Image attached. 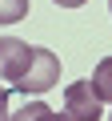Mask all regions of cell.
Returning a JSON list of instances; mask_svg holds the SVG:
<instances>
[{
    "instance_id": "3957f363",
    "label": "cell",
    "mask_w": 112,
    "mask_h": 121,
    "mask_svg": "<svg viewBox=\"0 0 112 121\" xmlns=\"http://www.w3.org/2000/svg\"><path fill=\"white\" fill-rule=\"evenodd\" d=\"M64 109H68L76 121H100L104 101H100V93H96L92 81H72V85L64 89Z\"/></svg>"
},
{
    "instance_id": "7a4b0ae2",
    "label": "cell",
    "mask_w": 112,
    "mask_h": 121,
    "mask_svg": "<svg viewBox=\"0 0 112 121\" xmlns=\"http://www.w3.org/2000/svg\"><path fill=\"white\" fill-rule=\"evenodd\" d=\"M32 48L36 44H24L16 36H0V81L4 85H20V77L32 65Z\"/></svg>"
},
{
    "instance_id": "8992f818",
    "label": "cell",
    "mask_w": 112,
    "mask_h": 121,
    "mask_svg": "<svg viewBox=\"0 0 112 121\" xmlns=\"http://www.w3.org/2000/svg\"><path fill=\"white\" fill-rule=\"evenodd\" d=\"M28 16V0H0V24H16Z\"/></svg>"
},
{
    "instance_id": "6da1fadb",
    "label": "cell",
    "mask_w": 112,
    "mask_h": 121,
    "mask_svg": "<svg viewBox=\"0 0 112 121\" xmlns=\"http://www.w3.org/2000/svg\"><path fill=\"white\" fill-rule=\"evenodd\" d=\"M56 81H60V56H56L52 48H32V65H28V73L20 77V93L24 97H40V93H48Z\"/></svg>"
},
{
    "instance_id": "ba28073f",
    "label": "cell",
    "mask_w": 112,
    "mask_h": 121,
    "mask_svg": "<svg viewBox=\"0 0 112 121\" xmlns=\"http://www.w3.org/2000/svg\"><path fill=\"white\" fill-rule=\"evenodd\" d=\"M52 4H60V8H80V4H88V0H52Z\"/></svg>"
},
{
    "instance_id": "9c48e42d",
    "label": "cell",
    "mask_w": 112,
    "mask_h": 121,
    "mask_svg": "<svg viewBox=\"0 0 112 121\" xmlns=\"http://www.w3.org/2000/svg\"><path fill=\"white\" fill-rule=\"evenodd\" d=\"M108 12H112V0H108Z\"/></svg>"
},
{
    "instance_id": "277c9868",
    "label": "cell",
    "mask_w": 112,
    "mask_h": 121,
    "mask_svg": "<svg viewBox=\"0 0 112 121\" xmlns=\"http://www.w3.org/2000/svg\"><path fill=\"white\" fill-rule=\"evenodd\" d=\"M12 121H76V117H72L68 109H64V113H52L44 101H28L20 113H12Z\"/></svg>"
},
{
    "instance_id": "30bf717a",
    "label": "cell",
    "mask_w": 112,
    "mask_h": 121,
    "mask_svg": "<svg viewBox=\"0 0 112 121\" xmlns=\"http://www.w3.org/2000/svg\"><path fill=\"white\" fill-rule=\"evenodd\" d=\"M108 121H112V117H108Z\"/></svg>"
},
{
    "instance_id": "52a82bcc",
    "label": "cell",
    "mask_w": 112,
    "mask_h": 121,
    "mask_svg": "<svg viewBox=\"0 0 112 121\" xmlns=\"http://www.w3.org/2000/svg\"><path fill=\"white\" fill-rule=\"evenodd\" d=\"M0 121H12V113H8V89H0Z\"/></svg>"
},
{
    "instance_id": "5b68a950",
    "label": "cell",
    "mask_w": 112,
    "mask_h": 121,
    "mask_svg": "<svg viewBox=\"0 0 112 121\" xmlns=\"http://www.w3.org/2000/svg\"><path fill=\"white\" fill-rule=\"evenodd\" d=\"M92 85H96L100 101H108V105H112V56H104L100 65H96V73H92Z\"/></svg>"
}]
</instances>
